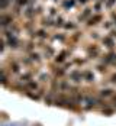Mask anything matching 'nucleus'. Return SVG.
<instances>
[{
    "mask_svg": "<svg viewBox=\"0 0 116 126\" xmlns=\"http://www.w3.org/2000/svg\"><path fill=\"white\" fill-rule=\"evenodd\" d=\"M102 45L97 44V42H91V44H87L86 48H84V52H86V57L90 60V61H96V60H100L102 58Z\"/></svg>",
    "mask_w": 116,
    "mask_h": 126,
    "instance_id": "f257e3e1",
    "label": "nucleus"
},
{
    "mask_svg": "<svg viewBox=\"0 0 116 126\" xmlns=\"http://www.w3.org/2000/svg\"><path fill=\"white\" fill-rule=\"evenodd\" d=\"M51 36H52V33H51L50 29L42 28V26H38L36 31L33 32V35L29 36V38L35 39L36 42H50V41H51Z\"/></svg>",
    "mask_w": 116,
    "mask_h": 126,
    "instance_id": "f03ea898",
    "label": "nucleus"
},
{
    "mask_svg": "<svg viewBox=\"0 0 116 126\" xmlns=\"http://www.w3.org/2000/svg\"><path fill=\"white\" fill-rule=\"evenodd\" d=\"M73 49H74V45H70V47H67V48H63V49L54 57L52 61H54L55 64H58V65H64V64L68 61V58L71 57Z\"/></svg>",
    "mask_w": 116,
    "mask_h": 126,
    "instance_id": "7ed1b4c3",
    "label": "nucleus"
},
{
    "mask_svg": "<svg viewBox=\"0 0 116 126\" xmlns=\"http://www.w3.org/2000/svg\"><path fill=\"white\" fill-rule=\"evenodd\" d=\"M16 20H19L10 10H6V12H0V28L1 29H7L9 26L15 23Z\"/></svg>",
    "mask_w": 116,
    "mask_h": 126,
    "instance_id": "20e7f679",
    "label": "nucleus"
},
{
    "mask_svg": "<svg viewBox=\"0 0 116 126\" xmlns=\"http://www.w3.org/2000/svg\"><path fill=\"white\" fill-rule=\"evenodd\" d=\"M104 13H93V16H91L90 19L84 23V28H87V29H94V28H97V26H102V23L104 22Z\"/></svg>",
    "mask_w": 116,
    "mask_h": 126,
    "instance_id": "39448f33",
    "label": "nucleus"
},
{
    "mask_svg": "<svg viewBox=\"0 0 116 126\" xmlns=\"http://www.w3.org/2000/svg\"><path fill=\"white\" fill-rule=\"evenodd\" d=\"M93 13H94V10H93L91 4L90 6H86V7H83V9L76 15V20H77L78 23H83V25H84L91 16H93Z\"/></svg>",
    "mask_w": 116,
    "mask_h": 126,
    "instance_id": "423d86ee",
    "label": "nucleus"
},
{
    "mask_svg": "<svg viewBox=\"0 0 116 126\" xmlns=\"http://www.w3.org/2000/svg\"><path fill=\"white\" fill-rule=\"evenodd\" d=\"M68 80L73 83V84H81L84 80H83V70L81 68H73L68 71Z\"/></svg>",
    "mask_w": 116,
    "mask_h": 126,
    "instance_id": "0eeeda50",
    "label": "nucleus"
},
{
    "mask_svg": "<svg viewBox=\"0 0 116 126\" xmlns=\"http://www.w3.org/2000/svg\"><path fill=\"white\" fill-rule=\"evenodd\" d=\"M99 61L104 63L106 65H109V67H113V68H116V49L107 51L106 54H103V55H102V58H100Z\"/></svg>",
    "mask_w": 116,
    "mask_h": 126,
    "instance_id": "6e6552de",
    "label": "nucleus"
},
{
    "mask_svg": "<svg viewBox=\"0 0 116 126\" xmlns=\"http://www.w3.org/2000/svg\"><path fill=\"white\" fill-rule=\"evenodd\" d=\"M100 45L103 47L104 49L113 51V49H116V39L113 36H110L109 33L107 35H103V38L100 39Z\"/></svg>",
    "mask_w": 116,
    "mask_h": 126,
    "instance_id": "1a4fd4ad",
    "label": "nucleus"
},
{
    "mask_svg": "<svg viewBox=\"0 0 116 126\" xmlns=\"http://www.w3.org/2000/svg\"><path fill=\"white\" fill-rule=\"evenodd\" d=\"M50 42L68 44V42H70V33H67V32H64V31H58V32H55V33H52Z\"/></svg>",
    "mask_w": 116,
    "mask_h": 126,
    "instance_id": "9d476101",
    "label": "nucleus"
},
{
    "mask_svg": "<svg viewBox=\"0 0 116 126\" xmlns=\"http://www.w3.org/2000/svg\"><path fill=\"white\" fill-rule=\"evenodd\" d=\"M39 26L47 28V29H50V31H51V29H55V19L45 13L44 16L39 17Z\"/></svg>",
    "mask_w": 116,
    "mask_h": 126,
    "instance_id": "9b49d317",
    "label": "nucleus"
},
{
    "mask_svg": "<svg viewBox=\"0 0 116 126\" xmlns=\"http://www.w3.org/2000/svg\"><path fill=\"white\" fill-rule=\"evenodd\" d=\"M78 29H81V23H78L77 20L74 19H67L64 23V28H63V31L64 32H70V33H73V32H76V31H78Z\"/></svg>",
    "mask_w": 116,
    "mask_h": 126,
    "instance_id": "f8f14e48",
    "label": "nucleus"
},
{
    "mask_svg": "<svg viewBox=\"0 0 116 126\" xmlns=\"http://www.w3.org/2000/svg\"><path fill=\"white\" fill-rule=\"evenodd\" d=\"M58 6H60L61 10L70 12V10L76 9V6H78V3H77V0H60Z\"/></svg>",
    "mask_w": 116,
    "mask_h": 126,
    "instance_id": "ddd939ff",
    "label": "nucleus"
},
{
    "mask_svg": "<svg viewBox=\"0 0 116 126\" xmlns=\"http://www.w3.org/2000/svg\"><path fill=\"white\" fill-rule=\"evenodd\" d=\"M84 38V31L83 29H78L76 32H73V33H70V42H68V45H77L78 42H81V39Z\"/></svg>",
    "mask_w": 116,
    "mask_h": 126,
    "instance_id": "4468645a",
    "label": "nucleus"
},
{
    "mask_svg": "<svg viewBox=\"0 0 116 126\" xmlns=\"http://www.w3.org/2000/svg\"><path fill=\"white\" fill-rule=\"evenodd\" d=\"M83 80L86 83H89V84H94V81H96V73L93 70H90V68H84L83 70Z\"/></svg>",
    "mask_w": 116,
    "mask_h": 126,
    "instance_id": "2eb2a0df",
    "label": "nucleus"
},
{
    "mask_svg": "<svg viewBox=\"0 0 116 126\" xmlns=\"http://www.w3.org/2000/svg\"><path fill=\"white\" fill-rule=\"evenodd\" d=\"M115 94H116V91L112 87H103V88H100V91H99V97H102L104 100L106 99H112Z\"/></svg>",
    "mask_w": 116,
    "mask_h": 126,
    "instance_id": "dca6fc26",
    "label": "nucleus"
},
{
    "mask_svg": "<svg viewBox=\"0 0 116 126\" xmlns=\"http://www.w3.org/2000/svg\"><path fill=\"white\" fill-rule=\"evenodd\" d=\"M25 88L26 91H39L41 90V83H39V80H31V81H28V83H25Z\"/></svg>",
    "mask_w": 116,
    "mask_h": 126,
    "instance_id": "f3484780",
    "label": "nucleus"
},
{
    "mask_svg": "<svg viewBox=\"0 0 116 126\" xmlns=\"http://www.w3.org/2000/svg\"><path fill=\"white\" fill-rule=\"evenodd\" d=\"M91 7H93L94 13H104V12H106V9H104V4H103V1H102V0L91 1Z\"/></svg>",
    "mask_w": 116,
    "mask_h": 126,
    "instance_id": "a211bd4d",
    "label": "nucleus"
},
{
    "mask_svg": "<svg viewBox=\"0 0 116 126\" xmlns=\"http://www.w3.org/2000/svg\"><path fill=\"white\" fill-rule=\"evenodd\" d=\"M96 71L99 73V74H102V76H106V74H109V65H106L102 61H99V63L96 64Z\"/></svg>",
    "mask_w": 116,
    "mask_h": 126,
    "instance_id": "6ab92c4d",
    "label": "nucleus"
},
{
    "mask_svg": "<svg viewBox=\"0 0 116 126\" xmlns=\"http://www.w3.org/2000/svg\"><path fill=\"white\" fill-rule=\"evenodd\" d=\"M90 60L86 57V58H80V57H74L73 60H71V63H73V65H76L77 68H81V67H84L86 64L89 63Z\"/></svg>",
    "mask_w": 116,
    "mask_h": 126,
    "instance_id": "aec40b11",
    "label": "nucleus"
},
{
    "mask_svg": "<svg viewBox=\"0 0 116 126\" xmlns=\"http://www.w3.org/2000/svg\"><path fill=\"white\" fill-rule=\"evenodd\" d=\"M89 36H90V38L93 39V42H97V41L100 42V39L103 38V35H102V33H100L99 31H96V29H91L90 33H89Z\"/></svg>",
    "mask_w": 116,
    "mask_h": 126,
    "instance_id": "412c9836",
    "label": "nucleus"
},
{
    "mask_svg": "<svg viewBox=\"0 0 116 126\" xmlns=\"http://www.w3.org/2000/svg\"><path fill=\"white\" fill-rule=\"evenodd\" d=\"M103 31H107V32H110L113 28H115V25H113V22L110 20V19H104V22L102 23V26H100Z\"/></svg>",
    "mask_w": 116,
    "mask_h": 126,
    "instance_id": "4be33fe9",
    "label": "nucleus"
},
{
    "mask_svg": "<svg viewBox=\"0 0 116 126\" xmlns=\"http://www.w3.org/2000/svg\"><path fill=\"white\" fill-rule=\"evenodd\" d=\"M103 1V4H104V9L106 10H113L116 7V0H102Z\"/></svg>",
    "mask_w": 116,
    "mask_h": 126,
    "instance_id": "5701e85b",
    "label": "nucleus"
},
{
    "mask_svg": "<svg viewBox=\"0 0 116 126\" xmlns=\"http://www.w3.org/2000/svg\"><path fill=\"white\" fill-rule=\"evenodd\" d=\"M28 4H31V0H15V1H13V6L20 7V9L26 7Z\"/></svg>",
    "mask_w": 116,
    "mask_h": 126,
    "instance_id": "b1692460",
    "label": "nucleus"
},
{
    "mask_svg": "<svg viewBox=\"0 0 116 126\" xmlns=\"http://www.w3.org/2000/svg\"><path fill=\"white\" fill-rule=\"evenodd\" d=\"M107 81H109L112 86H116V71H113V73H110V74H109Z\"/></svg>",
    "mask_w": 116,
    "mask_h": 126,
    "instance_id": "393cba45",
    "label": "nucleus"
},
{
    "mask_svg": "<svg viewBox=\"0 0 116 126\" xmlns=\"http://www.w3.org/2000/svg\"><path fill=\"white\" fill-rule=\"evenodd\" d=\"M78 6H81V7H86V6H90L91 4V0H77Z\"/></svg>",
    "mask_w": 116,
    "mask_h": 126,
    "instance_id": "a878e982",
    "label": "nucleus"
},
{
    "mask_svg": "<svg viewBox=\"0 0 116 126\" xmlns=\"http://www.w3.org/2000/svg\"><path fill=\"white\" fill-rule=\"evenodd\" d=\"M109 19L113 22V25L116 28V10H112V12H109Z\"/></svg>",
    "mask_w": 116,
    "mask_h": 126,
    "instance_id": "bb28decb",
    "label": "nucleus"
},
{
    "mask_svg": "<svg viewBox=\"0 0 116 126\" xmlns=\"http://www.w3.org/2000/svg\"><path fill=\"white\" fill-rule=\"evenodd\" d=\"M51 1H54V3H57V4L60 3V0H51Z\"/></svg>",
    "mask_w": 116,
    "mask_h": 126,
    "instance_id": "cd10ccee",
    "label": "nucleus"
}]
</instances>
